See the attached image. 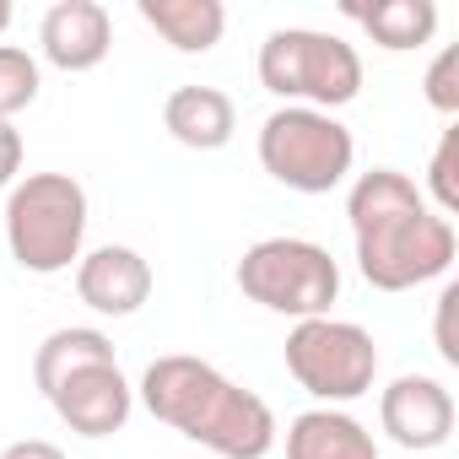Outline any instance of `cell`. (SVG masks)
Wrapping results in <instances>:
<instances>
[{
    "instance_id": "obj_4",
    "label": "cell",
    "mask_w": 459,
    "mask_h": 459,
    "mask_svg": "<svg viewBox=\"0 0 459 459\" xmlns=\"http://www.w3.org/2000/svg\"><path fill=\"white\" fill-rule=\"evenodd\" d=\"M238 287L271 314L292 319H325L330 303L341 298V265L330 260L325 244L314 238H260L238 260Z\"/></svg>"
},
{
    "instance_id": "obj_2",
    "label": "cell",
    "mask_w": 459,
    "mask_h": 459,
    "mask_svg": "<svg viewBox=\"0 0 459 459\" xmlns=\"http://www.w3.org/2000/svg\"><path fill=\"white\" fill-rule=\"evenodd\" d=\"M141 400L157 421H168L173 432L216 448L221 459H260L276 443V416L271 405L233 384L227 373H216L211 362L189 357V351H168L141 373Z\"/></svg>"
},
{
    "instance_id": "obj_7",
    "label": "cell",
    "mask_w": 459,
    "mask_h": 459,
    "mask_svg": "<svg viewBox=\"0 0 459 459\" xmlns=\"http://www.w3.org/2000/svg\"><path fill=\"white\" fill-rule=\"evenodd\" d=\"M287 373L319 400H357L373 389L378 346L351 319H298L287 335Z\"/></svg>"
},
{
    "instance_id": "obj_16",
    "label": "cell",
    "mask_w": 459,
    "mask_h": 459,
    "mask_svg": "<svg viewBox=\"0 0 459 459\" xmlns=\"http://www.w3.org/2000/svg\"><path fill=\"white\" fill-rule=\"evenodd\" d=\"M92 362H114V341H108L103 330L65 325V330L44 335V346H39V357H33V378H39V389L49 394V389H55L65 373H76V368H92Z\"/></svg>"
},
{
    "instance_id": "obj_22",
    "label": "cell",
    "mask_w": 459,
    "mask_h": 459,
    "mask_svg": "<svg viewBox=\"0 0 459 459\" xmlns=\"http://www.w3.org/2000/svg\"><path fill=\"white\" fill-rule=\"evenodd\" d=\"M0 459H65V454H60V443H49V437H17V443L0 448Z\"/></svg>"
},
{
    "instance_id": "obj_1",
    "label": "cell",
    "mask_w": 459,
    "mask_h": 459,
    "mask_svg": "<svg viewBox=\"0 0 459 459\" xmlns=\"http://www.w3.org/2000/svg\"><path fill=\"white\" fill-rule=\"evenodd\" d=\"M346 216L357 233V265L378 292H405L454 265L448 216L427 211L421 189L400 168H368L346 195Z\"/></svg>"
},
{
    "instance_id": "obj_17",
    "label": "cell",
    "mask_w": 459,
    "mask_h": 459,
    "mask_svg": "<svg viewBox=\"0 0 459 459\" xmlns=\"http://www.w3.org/2000/svg\"><path fill=\"white\" fill-rule=\"evenodd\" d=\"M39 98V60L17 44H0V119L22 114Z\"/></svg>"
},
{
    "instance_id": "obj_11",
    "label": "cell",
    "mask_w": 459,
    "mask_h": 459,
    "mask_svg": "<svg viewBox=\"0 0 459 459\" xmlns=\"http://www.w3.org/2000/svg\"><path fill=\"white\" fill-rule=\"evenodd\" d=\"M76 292L87 308L98 314H135L152 298V265L130 249V244H98L82 265H76Z\"/></svg>"
},
{
    "instance_id": "obj_10",
    "label": "cell",
    "mask_w": 459,
    "mask_h": 459,
    "mask_svg": "<svg viewBox=\"0 0 459 459\" xmlns=\"http://www.w3.org/2000/svg\"><path fill=\"white\" fill-rule=\"evenodd\" d=\"M39 44L60 71H87L114 44V17L103 0H55L39 22Z\"/></svg>"
},
{
    "instance_id": "obj_8",
    "label": "cell",
    "mask_w": 459,
    "mask_h": 459,
    "mask_svg": "<svg viewBox=\"0 0 459 459\" xmlns=\"http://www.w3.org/2000/svg\"><path fill=\"white\" fill-rule=\"evenodd\" d=\"M49 405L60 411V421L82 437H108L130 421V405H135V389L125 384L119 362H92V368H76L65 373L55 389H49Z\"/></svg>"
},
{
    "instance_id": "obj_13",
    "label": "cell",
    "mask_w": 459,
    "mask_h": 459,
    "mask_svg": "<svg viewBox=\"0 0 459 459\" xmlns=\"http://www.w3.org/2000/svg\"><path fill=\"white\" fill-rule=\"evenodd\" d=\"M287 459H378L373 432L346 411H303L287 427Z\"/></svg>"
},
{
    "instance_id": "obj_6",
    "label": "cell",
    "mask_w": 459,
    "mask_h": 459,
    "mask_svg": "<svg viewBox=\"0 0 459 459\" xmlns=\"http://www.w3.org/2000/svg\"><path fill=\"white\" fill-rule=\"evenodd\" d=\"M260 82L281 98H308V108L351 103L362 87V55L341 33L276 28L260 44Z\"/></svg>"
},
{
    "instance_id": "obj_23",
    "label": "cell",
    "mask_w": 459,
    "mask_h": 459,
    "mask_svg": "<svg viewBox=\"0 0 459 459\" xmlns=\"http://www.w3.org/2000/svg\"><path fill=\"white\" fill-rule=\"evenodd\" d=\"M6 22H12V0H0V33H6Z\"/></svg>"
},
{
    "instance_id": "obj_20",
    "label": "cell",
    "mask_w": 459,
    "mask_h": 459,
    "mask_svg": "<svg viewBox=\"0 0 459 459\" xmlns=\"http://www.w3.org/2000/svg\"><path fill=\"white\" fill-rule=\"evenodd\" d=\"M437 357L459 368V281L437 292Z\"/></svg>"
},
{
    "instance_id": "obj_3",
    "label": "cell",
    "mask_w": 459,
    "mask_h": 459,
    "mask_svg": "<svg viewBox=\"0 0 459 459\" xmlns=\"http://www.w3.org/2000/svg\"><path fill=\"white\" fill-rule=\"evenodd\" d=\"M87 238V189L71 173H28L6 200L12 260L33 276H55L82 255Z\"/></svg>"
},
{
    "instance_id": "obj_19",
    "label": "cell",
    "mask_w": 459,
    "mask_h": 459,
    "mask_svg": "<svg viewBox=\"0 0 459 459\" xmlns=\"http://www.w3.org/2000/svg\"><path fill=\"white\" fill-rule=\"evenodd\" d=\"M421 87H427V103H432V108H443V114L459 108V44H443V49L432 55Z\"/></svg>"
},
{
    "instance_id": "obj_18",
    "label": "cell",
    "mask_w": 459,
    "mask_h": 459,
    "mask_svg": "<svg viewBox=\"0 0 459 459\" xmlns=\"http://www.w3.org/2000/svg\"><path fill=\"white\" fill-rule=\"evenodd\" d=\"M427 189L443 211H459V125L443 130V141L432 152V168H427Z\"/></svg>"
},
{
    "instance_id": "obj_5",
    "label": "cell",
    "mask_w": 459,
    "mask_h": 459,
    "mask_svg": "<svg viewBox=\"0 0 459 459\" xmlns=\"http://www.w3.org/2000/svg\"><path fill=\"white\" fill-rule=\"evenodd\" d=\"M351 157H357L351 130L335 114H325V108L287 103V108H276L260 125V162L287 189L325 195V189H335L351 173Z\"/></svg>"
},
{
    "instance_id": "obj_12",
    "label": "cell",
    "mask_w": 459,
    "mask_h": 459,
    "mask_svg": "<svg viewBox=\"0 0 459 459\" xmlns=\"http://www.w3.org/2000/svg\"><path fill=\"white\" fill-rule=\"evenodd\" d=\"M162 125L173 130V141L195 146V152H216L233 141V125H238V108L221 87H205V82H184L168 92L162 103Z\"/></svg>"
},
{
    "instance_id": "obj_9",
    "label": "cell",
    "mask_w": 459,
    "mask_h": 459,
    "mask_svg": "<svg viewBox=\"0 0 459 459\" xmlns=\"http://www.w3.org/2000/svg\"><path fill=\"white\" fill-rule=\"evenodd\" d=\"M378 421L400 448H437L454 432V400H448V389L437 378L400 373L378 400Z\"/></svg>"
},
{
    "instance_id": "obj_15",
    "label": "cell",
    "mask_w": 459,
    "mask_h": 459,
    "mask_svg": "<svg viewBox=\"0 0 459 459\" xmlns=\"http://www.w3.org/2000/svg\"><path fill=\"white\" fill-rule=\"evenodd\" d=\"M346 17H357L384 49H416L437 28L432 0H346Z\"/></svg>"
},
{
    "instance_id": "obj_21",
    "label": "cell",
    "mask_w": 459,
    "mask_h": 459,
    "mask_svg": "<svg viewBox=\"0 0 459 459\" xmlns=\"http://www.w3.org/2000/svg\"><path fill=\"white\" fill-rule=\"evenodd\" d=\"M22 168V135H17V125L12 119H0V189L12 184V173Z\"/></svg>"
},
{
    "instance_id": "obj_14",
    "label": "cell",
    "mask_w": 459,
    "mask_h": 459,
    "mask_svg": "<svg viewBox=\"0 0 459 459\" xmlns=\"http://www.w3.org/2000/svg\"><path fill=\"white\" fill-rule=\"evenodd\" d=\"M141 17L184 55H200L221 39L227 28V6L221 0H141Z\"/></svg>"
}]
</instances>
